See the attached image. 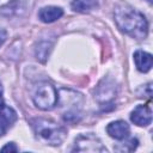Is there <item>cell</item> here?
I'll return each instance as SVG.
<instances>
[{"instance_id": "1", "label": "cell", "mask_w": 153, "mask_h": 153, "mask_svg": "<svg viewBox=\"0 0 153 153\" xmlns=\"http://www.w3.org/2000/svg\"><path fill=\"white\" fill-rule=\"evenodd\" d=\"M114 16L121 31L136 39L146 38L148 33V23L141 12L127 2H120L115 8Z\"/></svg>"}, {"instance_id": "2", "label": "cell", "mask_w": 153, "mask_h": 153, "mask_svg": "<svg viewBox=\"0 0 153 153\" xmlns=\"http://www.w3.org/2000/svg\"><path fill=\"white\" fill-rule=\"evenodd\" d=\"M31 126L37 139L50 146L61 145L67 136L66 128L53 120L35 118L31 121Z\"/></svg>"}, {"instance_id": "3", "label": "cell", "mask_w": 153, "mask_h": 153, "mask_svg": "<svg viewBox=\"0 0 153 153\" xmlns=\"http://www.w3.org/2000/svg\"><path fill=\"white\" fill-rule=\"evenodd\" d=\"M59 93L57 102L60 100V105L62 108H66L63 111V120L66 122H76L80 117V109L82 104V96L80 93H76L72 90L62 88Z\"/></svg>"}, {"instance_id": "4", "label": "cell", "mask_w": 153, "mask_h": 153, "mask_svg": "<svg viewBox=\"0 0 153 153\" xmlns=\"http://www.w3.org/2000/svg\"><path fill=\"white\" fill-rule=\"evenodd\" d=\"M59 93L48 81L38 82L32 91V100L41 110H51L57 104Z\"/></svg>"}, {"instance_id": "5", "label": "cell", "mask_w": 153, "mask_h": 153, "mask_svg": "<svg viewBox=\"0 0 153 153\" xmlns=\"http://www.w3.org/2000/svg\"><path fill=\"white\" fill-rule=\"evenodd\" d=\"M73 151L76 152H104L106 148L102 145L99 139L92 134H81L75 139Z\"/></svg>"}, {"instance_id": "6", "label": "cell", "mask_w": 153, "mask_h": 153, "mask_svg": "<svg viewBox=\"0 0 153 153\" xmlns=\"http://www.w3.org/2000/svg\"><path fill=\"white\" fill-rule=\"evenodd\" d=\"M130 120L139 127H147L152 122V110L148 105H137L130 114Z\"/></svg>"}, {"instance_id": "7", "label": "cell", "mask_w": 153, "mask_h": 153, "mask_svg": "<svg viewBox=\"0 0 153 153\" xmlns=\"http://www.w3.org/2000/svg\"><path fill=\"white\" fill-rule=\"evenodd\" d=\"M17 121V112L11 108L4 105L0 110V136L5 135L7 130Z\"/></svg>"}, {"instance_id": "8", "label": "cell", "mask_w": 153, "mask_h": 153, "mask_svg": "<svg viewBox=\"0 0 153 153\" xmlns=\"http://www.w3.org/2000/svg\"><path fill=\"white\" fill-rule=\"evenodd\" d=\"M129 131H130V128H129L128 123L124 121H121V120L111 122L106 127V133L116 140L127 139L129 135Z\"/></svg>"}, {"instance_id": "9", "label": "cell", "mask_w": 153, "mask_h": 153, "mask_svg": "<svg viewBox=\"0 0 153 153\" xmlns=\"http://www.w3.org/2000/svg\"><path fill=\"white\" fill-rule=\"evenodd\" d=\"M63 16V10L57 6H45L38 12V18L43 23H53Z\"/></svg>"}, {"instance_id": "10", "label": "cell", "mask_w": 153, "mask_h": 153, "mask_svg": "<svg viewBox=\"0 0 153 153\" xmlns=\"http://www.w3.org/2000/svg\"><path fill=\"white\" fill-rule=\"evenodd\" d=\"M152 55L149 53H146L143 50H136L134 53V62L136 68L142 72L147 73L152 67Z\"/></svg>"}, {"instance_id": "11", "label": "cell", "mask_w": 153, "mask_h": 153, "mask_svg": "<svg viewBox=\"0 0 153 153\" xmlns=\"http://www.w3.org/2000/svg\"><path fill=\"white\" fill-rule=\"evenodd\" d=\"M96 6V0H73L72 8L76 12H87Z\"/></svg>"}, {"instance_id": "12", "label": "cell", "mask_w": 153, "mask_h": 153, "mask_svg": "<svg viewBox=\"0 0 153 153\" xmlns=\"http://www.w3.org/2000/svg\"><path fill=\"white\" fill-rule=\"evenodd\" d=\"M17 10H24V7H22V1L20 0H12L11 2H8L7 5H5L4 7L0 8V13L2 16L10 17L13 14V12H16L18 14L19 11H17Z\"/></svg>"}, {"instance_id": "13", "label": "cell", "mask_w": 153, "mask_h": 153, "mask_svg": "<svg viewBox=\"0 0 153 153\" xmlns=\"http://www.w3.org/2000/svg\"><path fill=\"white\" fill-rule=\"evenodd\" d=\"M137 143H139V141L136 139L130 137L127 141L121 142L117 146H115V149L118 151V152H131V151H134L137 147Z\"/></svg>"}, {"instance_id": "14", "label": "cell", "mask_w": 153, "mask_h": 153, "mask_svg": "<svg viewBox=\"0 0 153 153\" xmlns=\"http://www.w3.org/2000/svg\"><path fill=\"white\" fill-rule=\"evenodd\" d=\"M6 151H12V152H17L18 151V148H17V146L13 143V142H10V143H7L6 146H4L2 148H1V152H6Z\"/></svg>"}, {"instance_id": "15", "label": "cell", "mask_w": 153, "mask_h": 153, "mask_svg": "<svg viewBox=\"0 0 153 153\" xmlns=\"http://www.w3.org/2000/svg\"><path fill=\"white\" fill-rule=\"evenodd\" d=\"M5 38H6V32L4 30H0V45L2 44V42L5 41Z\"/></svg>"}, {"instance_id": "16", "label": "cell", "mask_w": 153, "mask_h": 153, "mask_svg": "<svg viewBox=\"0 0 153 153\" xmlns=\"http://www.w3.org/2000/svg\"><path fill=\"white\" fill-rule=\"evenodd\" d=\"M4 105L5 104H4V100H2V86H1V82H0V110L2 109Z\"/></svg>"}, {"instance_id": "17", "label": "cell", "mask_w": 153, "mask_h": 153, "mask_svg": "<svg viewBox=\"0 0 153 153\" xmlns=\"http://www.w3.org/2000/svg\"><path fill=\"white\" fill-rule=\"evenodd\" d=\"M147 1H148V2H149V4H152V0H147Z\"/></svg>"}]
</instances>
